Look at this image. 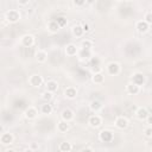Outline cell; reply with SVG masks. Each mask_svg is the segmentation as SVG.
Instances as JSON below:
<instances>
[{
    "mask_svg": "<svg viewBox=\"0 0 152 152\" xmlns=\"http://www.w3.org/2000/svg\"><path fill=\"white\" fill-rule=\"evenodd\" d=\"M135 30L139 33H146L150 30V24H147L145 20H139L135 23Z\"/></svg>",
    "mask_w": 152,
    "mask_h": 152,
    "instance_id": "obj_10",
    "label": "cell"
},
{
    "mask_svg": "<svg viewBox=\"0 0 152 152\" xmlns=\"http://www.w3.org/2000/svg\"><path fill=\"white\" fill-rule=\"evenodd\" d=\"M61 118H62V120L70 122L74 119V112L70 108H64L62 110V113H61Z\"/></svg>",
    "mask_w": 152,
    "mask_h": 152,
    "instance_id": "obj_17",
    "label": "cell"
},
{
    "mask_svg": "<svg viewBox=\"0 0 152 152\" xmlns=\"http://www.w3.org/2000/svg\"><path fill=\"white\" fill-rule=\"evenodd\" d=\"M52 110H53L52 104H50L49 102H45V103H44V104H42V107H40V112H42V114H45V115L51 114V113H52Z\"/></svg>",
    "mask_w": 152,
    "mask_h": 152,
    "instance_id": "obj_26",
    "label": "cell"
},
{
    "mask_svg": "<svg viewBox=\"0 0 152 152\" xmlns=\"http://www.w3.org/2000/svg\"><path fill=\"white\" fill-rule=\"evenodd\" d=\"M36 59L38 63H44L48 59V52L45 50H38L36 52Z\"/></svg>",
    "mask_w": 152,
    "mask_h": 152,
    "instance_id": "obj_20",
    "label": "cell"
},
{
    "mask_svg": "<svg viewBox=\"0 0 152 152\" xmlns=\"http://www.w3.org/2000/svg\"><path fill=\"white\" fill-rule=\"evenodd\" d=\"M69 122L68 121H64V120H61L58 124H57V131L59 133H65L69 131Z\"/></svg>",
    "mask_w": 152,
    "mask_h": 152,
    "instance_id": "obj_22",
    "label": "cell"
},
{
    "mask_svg": "<svg viewBox=\"0 0 152 152\" xmlns=\"http://www.w3.org/2000/svg\"><path fill=\"white\" fill-rule=\"evenodd\" d=\"M28 83L30 86H32L33 88H39L42 84H43V77L38 74H33L30 76L28 78Z\"/></svg>",
    "mask_w": 152,
    "mask_h": 152,
    "instance_id": "obj_4",
    "label": "cell"
},
{
    "mask_svg": "<svg viewBox=\"0 0 152 152\" xmlns=\"http://www.w3.org/2000/svg\"><path fill=\"white\" fill-rule=\"evenodd\" d=\"M56 21H57V24L59 25V27H64V26H66V24H68V21H66V19H65L64 17H58V18L56 19Z\"/></svg>",
    "mask_w": 152,
    "mask_h": 152,
    "instance_id": "obj_29",
    "label": "cell"
},
{
    "mask_svg": "<svg viewBox=\"0 0 152 152\" xmlns=\"http://www.w3.org/2000/svg\"><path fill=\"white\" fill-rule=\"evenodd\" d=\"M82 28H83V31H84V32H89V31H90V26H89V24H88V23L82 24Z\"/></svg>",
    "mask_w": 152,
    "mask_h": 152,
    "instance_id": "obj_33",
    "label": "cell"
},
{
    "mask_svg": "<svg viewBox=\"0 0 152 152\" xmlns=\"http://www.w3.org/2000/svg\"><path fill=\"white\" fill-rule=\"evenodd\" d=\"M142 20H145L147 24H150L151 25V23H152V13L150 12V11H147L146 13H145V17H144V19Z\"/></svg>",
    "mask_w": 152,
    "mask_h": 152,
    "instance_id": "obj_30",
    "label": "cell"
},
{
    "mask_svg": "<svg viewBox=\"0 0 152 152\" xmlns=\"http://www.w3.org/2000/svg\"><path fill=\"white\" fill-rule=\"evenodd\" d=\"M78 57L81 61H88L91 58V49H80L77 52Z\"/></svg>",
    "mask_w": 152,
    "mask_h": 152,
    "instance_id": "obj_14",
    "label": "cell"
},
{
    "mask_svg": "<svg viewBox=\"0 0 152 152\" xmlns=\"http://www.w3.org/2000/svg\"><path fill=\"white\" fill-rule=\"evenodd\" d=\"M148 115H151V114H150V112H148V109L146 107H138L137 110H135V116L139 120H142L144 121V120L147 119Z\"/></svg>",
    "mask_w": 152,
    "mask_h": 152,
    "instance_id": "obj_7",
    "label": "cell"
},
{
    "mask_svg": "<svg viewBox=\"0 0 152 152\" xmlns=\"http://www.w3.org/2000/svg\"><path fill=\"white\" fill-rule=\"evenodd\" d=\"M146 78H145V75L142 72H134L132 75V82L138 84V86H142L145 83Z\"/></svg>",
    "mask_w": 152,
    "mask_h": 152,
    "instance_id": "obj_13",
    "label": "cell"
},
{
    "mask_svg": "<svg viewBox=\"0 0 152 152\" xmlns=\"http://www.w3.org/2000/svg\"><path fill=\"white\" fill-rule=\"evenodd\" d=\"M58 150L61 152H70L72 150V145L69 141H63V142H61L58 145Z\"/></svg>",
    "mask_w": 152,
    "mask_h": 152,
    "instance_id": "obj_24",
    "label": "cell"
},
{
    "mask_svg": "<svg viewBox=\"0 0 152 152\" xmlns=\"http://www.w3.org/2000/svg\"><path fill=\"white\" fill-rule=\"evenodd\" d=\"M18 1V4L20 5V6H26V5H28V2H30V0H17Z\"/></svg>",
    "mask_w": 152,
    "mask_h": 152,
    "instance_id": "obj_34",
    "label": "cell"
},
{
    "mask_svg": "<svg viewBox=\"0 0 152 152\" xmlns=\"http://www.w3.org/2000/svg\"><path fill=\"white\" fill-rule=\"evenodd\" d=\"M5 19L11 24H15V23H18L20 20V13L17 10H10L8 12H6Z\"/></svg>",
    "mask_w": 152,
    "mask_h": 152,
    "instance_id": "obj_1",
    "label": "cell"
},
{
    "mask_svg": "<svg viewBox=\"0 0 152 152\" xmlns=\"http://www.w3.org/2000/svg\"><path fill=\"white\" fill-rule=\"evenodd\" d=\"M14 140V137L12 133L10 132H4L1 135H0V142L2 145H11Z\"/></svg>",
    "mask_w": 152,
    "mask_h": 152,
    "instance_id": "obj_9",
    "label": "cell"
},
{
    "mask_svg": "<svg viewBox=\"0 0 152 152\" xmlns=\"http://www.w3.org/2000/svg\"><path fill=\"white\" fill-rule=\"evenodd\" d=\"M64 96L69 100H74L77 96V89L75 87H66L64 89Z\"/></svg>",
    "mask_w": 152,
    "mask_h": 152,
    "instance_id": "obj_16",
    "label": "cell"
},
{
    "mask_svg": "<svg viewBox=\"0 0 152 152\" xmlns=\"http://www.w3.org/2000/svg\"><path fill=\"white\" fill-rule=\"evenodd\" d=\"M91 81L95 83V84H102L103 82H104V75L102 74V72H95V74H93V76H91Z\"/></svg>",
    "mask_w": 152,
    "mask_h": 152,
    "instance_id": "obj_21",
    "label": "cell"
},
{
    "mask_svg": "<svg viewBox=\"0 0 152 152\" xmlns=\"http://www.w3.org/2000/svg\"><path fill=\"white\" fill-rule=\"evenodd\" d=\"M46 27H48V31L51 32V33H57V32L59 31V28H61L56 20H50V21L48 23Z\"/></svg>",
    "mask_w": 152,
    "mask_h": 152,
    "instance_id": "obj_19",
    "label": "cell"
},
{
    "mask_svg": "<svg viewBox=\"0 0 152 152\" xmlns=\"http://www.w3.org/2000/svg\"><path fill=\"white\" fill-rule=\"evenodd\" d=\"M20 43L25 48H31L34 44V37L32 34H24L20 39Z\"/></svg>",
    "mask_w": 152,
    "mask_h": 152,
    "instance_id": "obj_8",
    "label": "cell"
},
{
    "mask_svg": "<svg viewBox=\"0 0 152 152\" xmlns=\"http://www.w3.org/2000/svg\"><path fill=\"white\" fill-rule=\"evenodd\" d=\"M120 70H121V66L118 62H110L107 64V72L110 75V76H116L120 74Z\"/></svg>",
    "mask_w": 152,
    "mask_h": 152,
    "instance_id": "obj_2",
    "label": "cell"
},
{
    "mask_svg": "<svg viewBox=\"0 0 152 152\" xmlns=\"http://www.w3.org/2000/svg\"><path fill=\"white\" fill-rule=\"evenodd\" d=\"M45 88H46V90H49L51 93H55V91L58 90V83L55 80H49L45 83Z\"/></svg>",
    "mask_w": 152,
    "mask_h": 152,
    "instance_id": "obj_18",
    "label": "cell"
},
{
    "mask_svg": "<svg viewBox=\"0 0 152 152\" xmlns=\"http://www.w3.org/2000/svg\"><path fill=\"white\" fill-rule=\"evenodd\" d=\"M88 124H89L90 127L97 128V127H100V126L102 125V118H101L100 115H97V114H93V115L89 116Z\"/></svg>",
    "mask_w": 152,
    "mask_h": 152,
    "instance_id": "obj_5",
    "label": "cell"
},
{
    "mask_svg": "<svg viewBox=\"0 0 152 152\" xmlns=\"http://www.w3.org/2000/svg\"><path fill=\"white\" fill-rule=\"evenodd\" d=\"M72 1H74V5L77 7H82L83 5H86V0H72Z\"/></svg>",
    "mask_w": 152,
    "mask_h": 152,
    "instance_id": "obj_32",
    "label": "cell"
},
{
    "mask_svg": "<svg viewBox=\"0 0 152 152\" xmlns=\"http://www.w3.org/2000/svg\"><path fill=\"white\" fill-rule=\"evenodd\" d=\"M114 124H115V127L116 128H119V129H126L128 127V125H129V121L125 116H118L115 119V122Z\"/></svg>",
    "mask_w": 152,
    "mask_h": 152,
    "instance_id": "obj_6",
    "label": "cell"
},
{
    "mask_svg": "<svg viewBox=\"0 0 152 152\" xmlns=\"http://www.w3.org/2000/svg\"><path fill=\"white\" fill-rule=\"evenodd\" d=\"M93 42L90 39H82L81 40V49H91Z\"/></svg>",
    "mask_w": 152,
    "mask_h": 152,
    "instance_id": "obj_28",
    "label": "cell"
},
{
    "mask_svg": "<svg viewBox=\"0 0 152 152\" xmlns=\"http://www.w3.org/2000/svg\"><path fill=\"white\" fill-rule=\"evenodd\" d=\"M52 94H53V93H51V91H49V90H45L44 93H42V100H43L44 102H50V101L52 100V97H53Z\"/></svg>",
    "mask_w": 152,
    "mask_h": 152,
    "instance_id": "obj_27",
    "label": "cell"
},
{
    "mask_svg": "<svg viewBox=\"0 0 152 152\" xmlns=\"http://www.w3.org/2000/svg\"><path fill=\"white\" fill-rule=\"evenodd\" d=\"M95 1H96V0H86V4H88V5H93V4H95Z\"/></svg>",
    "mask_w": 152,
    "mask_h": 152,
    "instance_id": "obj_35",
    "label": "cell"
},
{
    "mask_svg": "<svg viewBox=\"0 0 152 152\" xmlns=\"http://www.w3.org/2000/svg\"><path fill=\"white\" fill-rule=\"evenodd\" d=\"M144 133H145V137H146V138H152V128H151V126H150V125L145 128Z\"/></svg>",
    "mask_w": 152,
    "mask_h": 152,
    "instance_id": "obj_31",
    "label": "cell"
},
{
    "mask_svg": "<svg viewBox=\"0 0 152 152\" xmlns=\"http://www.w3.org/2000/svg\"><path fill=\"white\" fill-rule=\"evenodd\" d=\"M99 139L102 141V142H110L113 139H114V134L112 131L109 129H102L100 133H99Z\"/></svg>",
    "mask_w": 152,
    "mask_h": 152,
    "instance_id": "obj_3",
    "label": "cell"
},
{
    "mask_svg": "<svg viewBox=\"0 0 152 152\" xmlns=\"http://www.w3.org/2000/svg\"><path fill=\"white\" fill-rule=\"evenodd\" d=\"M24 115H25V118H26L27 120H33V119L37 118V115H38V110H37L36 107L31 106V107H28V108L25 109Z\"/></svg>",
    "mask_w": 152,
    "mask_h": 152,
    "instance_id": "obj_11",
    "label": "cell"
},
{
    "mask_svg": "<svg viewBox=\"0 0 152 152\" xmlns=\"http://www.w3.org/2000/svg\"><path fill=\"white\" fill-rule=\"evenodd\" d=\"M71 32H72V34L76 38H80V37H82L84 34V31L82 28V25H74L72 28H71Z\"/></svg>",
    "mask_w": 152,
    "mask_h": 152,
    "instance_id": "obj_23",
    "label": "cell"
},
{
    "mask_svg": "<svg viewBox=\"0 0 152 152\" xmlns=\"http://www.w3.org/2000/svg\"><path fill=\"white\" fill-rule=\"evenodd\" d=\"M64 52H65V55H66L68 57H74V56L77 55V52H78V48H77L75 44L70 43V44H68V45L65 46Z\"/></svg>",
    "mask_w": 152,
    "mask_h": 152,
    "instance_id": "obj_12",
    "label": "cell"
},
{
    "mask_svg": "<svg viewBox=\"0 0 152 152\" xmlns=\"http://www.w3.org/2000/svg\"><path fill=\"white\" fill-rule=\"evenodd\" d=\"M126 91L129 94V95H137L139 91H140V86L133 83V82H129L127 86H126Z\"/></svg>",
    "mask_w": 152,
    "mask_h": 152,
    "instance_id": "obj_15",
    "label": "cell"
},
{
    "mask_svg": "<svg viewBox=\"0 0 152 152\" xmlns=\"http://www.w3.org/2000/svg\"><path fill=\"white\" fill-rule=\"evenodd\" d=\"M118 1H122V0H118Z\"/></svg>",
    "mask_w": 152,
    "mask_h": 152,
    "instance_id": "obj_36",
    "label": "cell"
},
{
    "mask_svg": "<svg viewBox=\"0 0 152 152\" xmlns=\"http://www.w3.org/2000/svg\"><path fill=\"white\" fill-rule=\"evenodd\" d=\"M89 107H90V109H91L93 112L96 113V112H99V110L102 109V103H101L99 100H93V101H90Z\"/></svg>",
    "mask_w": 152,
    "mask_h": 152,
    "instance_id": "obj_25",
    "label": "cell"
}]
</instances>
